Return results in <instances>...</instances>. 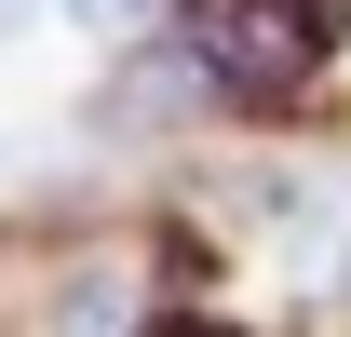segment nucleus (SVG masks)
<instances>
[{"label": "nucleus", "mask_w": 351, "mask_h": 337, "mask_svg": "<svg viewBox=\"0 0 351 337\" xmlns=\"http://www.w3.org/2000/svg\"><path fill=\"white\" fill-rule=\"evenodd\" d=\"M68 27H95V41H149V27H176L189 0H54Z\"/></svg>", "instance_id": "7ed1b4c3"}, {"label": "nucleus", "mask_w": 351, "mask_h": 337, "mask_svg": "<svg viewBox=\"0 0 351 337\" xmlns=\"http://www.w3.org/2000/svg\"><path fill=\"white\" fill-rule=\"evenodd\" d=\"M162 337H217V324H162Z\"/></svg>", "instance_id": "39448f33"}, {"label": "nucleus", "mask_w": 351, "mask_h": 337, "mask_svg": "<svg viewBox=\"0 0 351 337\" xmlns=\"http://www.w3.org/2000/svg\"><path fill=\"white\" fill-rule=\"evenodd\" d=\"M176 41L203 54L217 108H298L324 82V41H338V0H189Z\"/></svg>", "instance_id": "f257e3e1"}, {"label": "nucleus", "mask_w": 351, "mask_h": 337, "mask_svg": "<svg viewBox=\"0 0 351 337\" xmlns=\"http://www.w3.org/2000/svg\"><path fill=\"white\" fill-rule=\"evenodd\" d=\"M27 14H41V0H0V41H14V27H27Z\"/></svg>", "instance_id": "20e7f679"}, {"label": "nucleus", "mask_w": 351, "mask_h": 337, "mask_svg": "<svg viewBox=\"0 0 351 337\" xmlns=\"http://www.w3.org/2000/svg\"><path fill=\"white\" fill-rule=\"evenodd\" d=\"M41 337H149V284H135L122 256H95V270L54 284V324Z\"/></svg>", "instance_id": "f03ea898"}]
</instances>
